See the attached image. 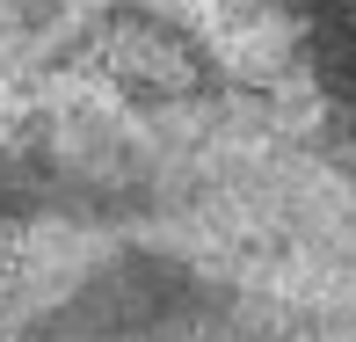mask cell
I'll list each match as a JSON object with an SVG mask.
<instances>
[{
  "label": "cell",
  "instance_id": "1",
  "mask_svg": "<svg viewBox=\"0 0 356 342\" xmlns=\"http://www.w3.org/2000/svg\"><path fill=\"white\" fill-rule=\"evenodd\" d=\"M0 342H356V109L0 80Z\"/></svg>",
  "mask_w": 356,
  "mask_h": 342
},
{
  "label": "cell",
  "instance_id": "2",
  "mask_svg": "<svg viewBox=\"0 0 356 342\" xmlns=\"http://www.w3.org/2000/svg\"><path fill=\"white\" fill-rule=\"evenodd\" d=\"M284 8H291L298 52L313 59L320 88L356 109V0H284Z\"/></svg>",
  "mask_w": 356,
  "mask_h": 342
}]
</instances>
